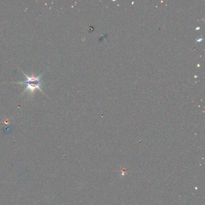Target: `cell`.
I'll list each match as a JSON object with an SVG mask.
<instances>
[{"label":"cell","mask_w":205,"mask_h":205,"mask_svg":"<svg viewBox=\"0 0 205 205\" xmlns=\"http://www.w3.org/2000/svg\"><path fill=\"white\" fill-rule=\"evenodd\" d=\"M20 71L22 72V73L24 75V76L27 78V80L24 81H19V82H10L9 83H13V84H24V85H26V88L24 89V90L23 91V92L22 93V94L20 95H22L24 93H25L26 92H28L29 94H33L35 93L36 90H40L42 93H44V94H45V93L43 92V90H42L41 88V86L43 84V81L41 80L42 78V76L44 75V72L42 73L40 75H38V76H36L34 75H33V73L31 74V75L28 76L27 75L26 73H25L21 69H20ZM46 95V94H45Z\"/></svg>","instance_id":"1"}]
</instances>
